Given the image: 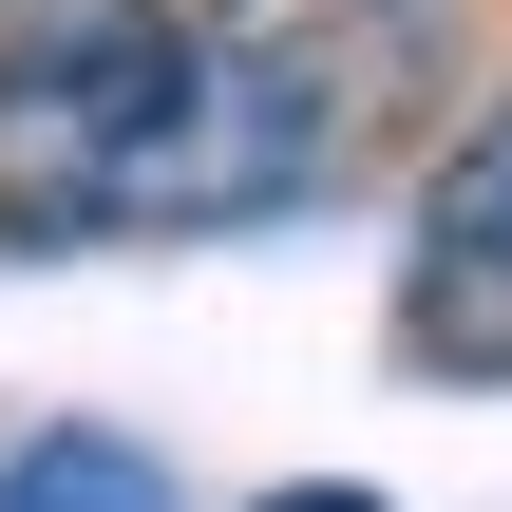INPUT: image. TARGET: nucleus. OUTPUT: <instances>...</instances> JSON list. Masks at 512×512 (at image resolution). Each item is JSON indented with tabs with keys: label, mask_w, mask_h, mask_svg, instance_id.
I'll list each match as a JSON object with an SVG mask.
<instances>
[{
	"label": "nucleus",
	"mask_w": 512,
	"mask_h": 512,
	"mask_svg": "<svg viewBox=\"0 0 512 512\" xmlns=\"http://www.w3.org/2000/svg\"><path fill=\"white\" fill-rule=\"evenodd\" d=\"M323 171H342V57L323 38H209V76H190V114L152 152L133 228H266Z\"/></svg>",
	"instance_id": "f03ea898"
},
{
	"label": "nucleus",
	"mask_w": 512,
	"mask_h": 512,
	"mask_svg": "<svg viewBox=\"0 0 512 512\" xmlns=\"http://www.w3.org/2000/svg\"><path fill=\"white\" fill-rule=\"evenodd\" d=\"M399 342H418L437 380H512V95H475V114H456V152L418 171Z\"/></svg>",
	"instance_id": "7ed1b4c3"
},
{
	"label": "nucleus",
	"mask_w": 512,
	"mask_h": 512,
	"mask_svg": "<svg viewBox=\"0 0 512 512\" xmlns=\"http://www.w3.org/2000/svg\"><path fill=\"white\" fill-rule=\"evenodd\" d=\"M247 512H380L361 475H285V494H247Z\"/></svg>",
	"instance_id": "39448f33"
},
{
	"label": "nucleus",
	"mask_w": 512,
	"mask_h": 512,
	"mask_svg": "<svg viewBox=\"0 0 512 512\" xmlns=\"http://www.w3.org/2000/svg\"><path fill=\"white\" fill-rule=\"evenodd\" d=\"M0 512H190L133 437H95V418H57V437H19L0 456Z\"/></svg>",
	"instance_id": "20e7f679"
},
{
	"label": "nucleus",
	"mask_w": 512,
	"mask_h": 512,
	"mask_svg": "<svg viewBox=\"0 0 512 512\" xmlns=\"http://www.w3.org/2000/svg\"><path fill=\"white\" fill-rule=\"evenodd\" d=\"M190 76H209V19H171V0H76L38 38H0V247H114Z\"/></svg>",
	"instance_id": "f257e3e1"
}]
</instances>
